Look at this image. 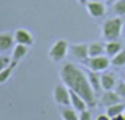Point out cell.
I'll return each instance as SVG.
<instances>
[{
  "mask_svg": "<svg viewBox=\"0 0 125 120\" xmlns=\"http://www.w3.org/2000/svg\"><path fill=\"white\" fill-rule=\"evenodd\" d=\"M59 76H60V81L68 87L70 90L76 92L79 96H83V100L87 103L89 108H95L98 104V98L95 95L94 89L90 87V82H89L87 74L81 70L79 66H76L74 63L68 62L59 71Z\"/></svg>",
  "mask_w": 125,
  "mask_h": 120,
  "instance_id": "cell-1",
  "label": "cell"
},
{
  "mask_svg": "<svg viewBox=\"0 0 125 120\" xmlns=\"http://www.w3.org/2000/svg\"><path fill=\"white\" fill-rule=\"evenodd\" d=\"M122 27H124V19L119 18V16H113L111 19L104 21V24L101 25V35H103V40L104 41L120 40Z\"/></svg>",
  "mask_w": 125,
  "mask_h": 120,
  "instance_id": "cell-2",
  "label": "cell"
},
{
  "mask_svg": "<svg viewBox=\"0 0 125 120\" xmlns=\"http://www.w3.org/2000/svg\"><path fill=\"white\" fill-rule=\"evenodd\" d=\"M68 51H70V43H68L67 40H57L51 46V49H49V52H48V57L52 62H62L67 57Z\"/></svg>",
  "mask_w": 125,
  "mask_h": 120,
  "instance_id": "cell-3",
  "label": "cell"
},
{
  "mask_svg": "<svg viewBox=\"0 0 125 120\" xmlns=\"http://www.w3.org/2000/svg\"><path fill=\"white\" fill-rule=\"evenodd\" d=\"M85 66L89 68L90 71H95V73H103L109 68L111 65V59L103 54V55H98V57H89L85 62H83Z\"/></svg>",
  "mask_w": 125,
  "mask_h": 120,
  "instance_id": "cell-4",
  "label": "cell"
},
{
  "mask_svg": "<svg viewBox=\"0 0 125 120\" xmlns=\"http://www.w3.org/2000/svg\"><path fill=\"white\" fill-rule=\"evenodd\" d=\"M52 96L59 106H70V89L65 84H57L54 87Z\"/></svg>",
  "mask_w": 125,
  "mask_h": 120,
  "instance_id": "cell-5",
  "label": "cell"
},
{
  "mask_svg": "<svg viewBox=\"0 0 125 120\" xmlns=\"http://www.w3.org/2000/svg\"><path fill=\"white\" fill-rule=\"evenodd\" d=\"M68 54H70L71 57H74L78 62H85L89 59V44H85V43L70 44Z\"/></svg>",
  "mask_w": 125,
  "mask_h": 120,
  "instance_id": "cell-6",
  "label": "cell"
},
{
  "mask_svg": "<svg viewBox=\"0 0 125 120\" xmlns=\"http://www.w3.org/2000/svg\"><path fill=\"white\" fill-rule=\"evenodd\" d=\"M85 9L92 18H101V16L106 14V3L97 2V0H89V3L85 5Z\"/></svg>",
  "mask_w": 125,
  "mask_h": 120,
  "instance_id": "cell-7",
  "label": "cell"
},
{
  "mask_svg": "<svg viewBox=\"0 0 125 120\" xmlns=\"http://www.w3.org/2000/svg\"><path fill=\"white\" fill-rule=\"evenodd\" d=\"M100 104L106 106V108H109V106L113 104H117V103H122V98H120L119 95H117V92H114V90H103V93L100 95Z\"/></svg>",
  "mask_w": 125,
  "mask_h": 120,
  "instance_id": "cell-8",
  "label": "cell"
},
{
  "mask_svg": "<svg viewBox=\"0 0 125 120\" xmlns=\"http://www.w3.org/2000/svg\"><path fill=\"white\" fill-rule=\"evenodd\" d=\"M14 41L16 44H24V46L30 47L33 44V37L27 28H18L14 30Z\"/></svg>",
  "mask_w": 125,
  "mask_h": 120,
  "instance_id": "cell-9",
  "label": "cell"
},
{
  "mask_svg": "<svg viewBox=\"0 0 125 120\" xmlns=\"http://www.w3.org/2000/svg\"><path fill=\"white\" fill-rule=\"evenodd\" d=\"M117 77L114 73H109V71H103L101 73V89L103 90H114L117 85Z\"/></svg>",
  "mask_w": 125,
  "mask_h": 120,
  "instance_id": "cell-10",
  "label": "cell"
},
{
  "mask_svg": "<svg viewBox=\"0 0 125 120\" xmlns=\"http://www.w3.org/2000/svg\"><path fill=\"white\" fill-rule=\"evenodd\" d=\"M124 49V44L120 40H114V41H106L104 43V54H106L109 59H113L116 54H119Z\"/></svg>",
  "mask_w": 125,
  "mask_h": 120,
  "instance_id": "cell-11",
  "label": "cell"
},
{
  "mask_svg": "<svg viewBox=\"0 0 125 120\" xmlns=\"http://www.w3.org/2000/svg\"><path fill=\"white\" fill-rule=\"evenodd\" d=\"M14 33H0V52H8L13 49L14 44Z\"/></svg>",
  "mask_w": 125,
  "mask_h": 120,
  "instance_id": "cell-12",
  "label": "cell"
},
{
  "mask_svg": "<svg viewBox=\"0 0 125 120\" xmlns=\"http://www.w3.org/2000/svg\"><path fill=\"white\" fill-rule=\"evenodd\" d=\"M70 106L74 108L78 112H83V111H85V109L89 108L87 103L83 100V96H79L76 92H73V90H70Z\"/></svg>",
  "mask_w": 125,
  "mask_h": 120,
  "instance_id": "cell-13",
  "label": "cell"
},
{
  "mask_svg": "<svg viewBox=\"0 0 125 120\" xmlns=\"http://www.w3.org/2000/svg\"><path fill=\"white\" fill-rule=\"evenodd\" d=\"M87 77H89V82H90V87L94 89V92H95V95L97 96H100V93H101V73H95V71H90V73L87 74Z\"/></svg>",
  "mask_w": 125,
  "mask_h": 120,
  "instance_id": "cell-14",
  "label": "cell"
},
{
  "mask_svg": "<svg viewBox=\"0 0 125 120\" xmlns=\"http://www.w3.org/2000/svg\"><path fill=\"white\" fill-rule=\"evenodd\" d=\"M59 112H60L62 120H79V112H78L74 108L60 106V108H59Z\"/></svg>",
  "mask_w": 125,
  "mask_h": 120,
  "instance_id": "cell-15",
  "label": "cell"
},
{
  "mask_svg": "<svg viewBox=\"0 0 125 120\" xmlns=\"http://www.w3.org/2000/svg\"><path fill=\"white\" fill-rule=\"evenodd\" d=\"M27 54H29V46H24V44H16V46L13 47L11 59L14 60V62H19V60L24 59Z\"/></svg>",
  "mask_w": 125,
  "mask_h": 120,
  "instance_id": "cell-16",
  "label": "cell"
},
{
  "mask_svg": "<svg viewBox=\"0 0 125 120\" xmlns=\"http://www.w3.org/2000/svg\"><path fill=\"white\" fill-rule=\"evenodd\" d=\"M104 54V43L100 41H94L89 44V57H98Z\"/></svg>",
  "mask_w": 125,
  "mask_h": 120,
  "instance_id": "cell-17",
  "label": "cell"
},
{
  "mask_svg": "<svg viewBox=\"0 0 125 120\" xmlns=\"http://www.w3.org/2000/svg\"><path fill=\"white\" fill-rule=\"evenodd\" d=\"M124 111H125V103H117V104H113V106H109V108H106V114L109 115L111 119H114L116 115L124 114Z\"/></svg>",
  "mask_w": 125,
  "mask_h": 120,
  "instance_id": "cell-18",
  "label": "cell"
},
{
  "mask_svg": "<svg viewBox=\"0 0 125 120\" xmlns=\"http://www.w3.org/2000/svg\"><path fill=\"white\" fill-rule=\"evenodd\" d=\"M16 65H18V62H14V60H13L11 63H10L8 66L5 68V70H2V71H0V84H5L6 81L10 79V76H11L13 70L16 68Z\"/></svg>",
  "mask_w": 125,
  "mask_h": 120,
  "instance_id": "cell-19",
  "label": "cell"
},
{
  "mask_svg": "<svg viewBox=\"0 0 125 120\" xmlns=\"http://www.w3.org/2000/svg\"><path fill=\"white\" fill-rule=\"evenodd\" d=\"M111 9H113L114 16H119V18L125 16V0H116L111 6Z\"/></svg>",
  "mask_w": 125,
  "mask_h": 120,
  "instance_id": "cell-20",
  "label": "cell"
},
{
  "mask_svg": "<svg viewBox=\"0 0 125 120\" xmlns=\"http://www.w3.org/2000/svg\"><path fill=\"white\" fill-rule=\"evenodd\" d=\"M111 65L116 68H122L125 66V49H122L119 54H116V55L111 59Z\"/></svg>",
  "mask_w": 125,
  "mask_h": 120,
  "instance_id": "cell-21",
  "label": "cell"
},
{
  "mask_svg": "<svg viewBox=\"0 0 125 120\" xmlns=\"http://www.w3.org/2000/svg\"><path fill=\"white\" fill-rule=\"evenodd\" d=\"M116 92H117V95L122 98V101L125 100V81L124 82H117V85H116Z\"/></svg>",
  "mask_w": 125,
  "mask_h": 120,
  "instance_id": "cell-22",
  "label": "cell"
},
{
  "mask_svg": "<svg viewBox=\"0 0 125 120\" xmlns=\"http://www.w3.org/2000/svg\"><path fill=\"white\" fill-rule=\"evenodd\" d=\"M11 62H13V59H10V57H0V71L5 70Z\"/></svg>",
  "mask_w": 125,
  "mask_h": 120,
  "instance_id": "cell-23",
  "label": "cell"
},
{
  "mask_svg": "<svg viewBox=\"0 0 125 120\" xmlns=\"http://www.w3.org/2000/svg\"><path fill=\"white\" fill-rule=\"evenodd\" d=\"M79 120H92V114L89 109H85V111L79 112Z\"/></svg>",
  "mask_w": 125,
  "mask_h": 120,
  "instance_id": "cell-24",
  "label": "cell"
},
{
  "mask_svg": "<svg viewBox=\"0 0 125 120\" xmlns=\"http://www.w3.org/2000/svg\"><path fill=\"white\" fill-rule=\"evenodd\" d=\"M95 120H113V119H111L108 114H100V115H97V119H95Z\"/></svg>",
  "mask_w": 125,
  "mask_h": 120,
  "instance_id": "cell-25",
  "label": "cell"
},
{
  "mask_svg": "<svg viewBox=\"0 0 125 120\" xmlns=\"http://www.w3.org/2000/svg\"><path fill=\"white\" fill-rule=\"evenodd\" d=\"M113 120H125V117H124V114H120V115H116Z\"/></svg>",
  "mask_w": 125,
  "mask_h": 120,
  "instance_id": "cell-26",
  "label": "cell"
},
{
  "mask_svg": "<svg viewBox=\"0 0 125 120\" xmlns=\"http://www.w3.org/2000/svg\"><path fill=\"white\" fill-rule=\"evenodd\" d=\"M103 2H104V3H106V5H113V3H114V2H116V0H103Z\"/></svg>",
  "mask_w": 125,
  "mask_h": 120,
  "instance_id": "cell-27",
  "label": "cell"
},
{
  "mask_svg": "<svg viewBox=\"0 0 125 120\" xmlns=\"http://www.w3.org/2000/svg\"><path fill=\"white\" fill-rule=\"evenodd\" d=\"M78 2H79L81 5H84V6H85V5H87V3H89V0H78Z\"/></svg>",
  "mask_w": 125,
  "mask_h": 120,
  "instance_id": "cell-28",
  "label": "cell"
},
{
  "mask_svg": "<svg viewBox=\"0 0 125 120\" xmlns=\"http://www.w3.org/2000/svg\"><path fill=\"white\" fill-rule=\"evenodd\" d=\"M124 81H125V73H124Z\"/></svg>",
  "mask_w": 125,
  "mask_h": 120,
  "instance_id": "cell-29",
  "label": "cell"
},
{
  "mask_svg": "<svg viewBox=\"0 0 125 120\" xmlns=\"http://www.w3.org/2000/svg\"><path fill=\"white\" fill-rule=\"evenodd\" d=\"M97 2H103V0H97Z\"/></svg>",
  "mask_w": 125,
  "mask_h": 120,
  "instance_id": "cell-30",
  "label": "cell"
},
{
  "mask_svg": "<svg viewBox=\"0 0 125 120\" xmlns=\"http://www.w3.org/2000/svg\"><path fill=\"white\" fill-rule=\"evenodd\" d=\"M124 117H125V111H124Z\"/></svg>",
  "mask_w": 125,
  "mask_h": 120,
  "instance_id": "cell-31",
  "label": "cell"
}]
</instances>
